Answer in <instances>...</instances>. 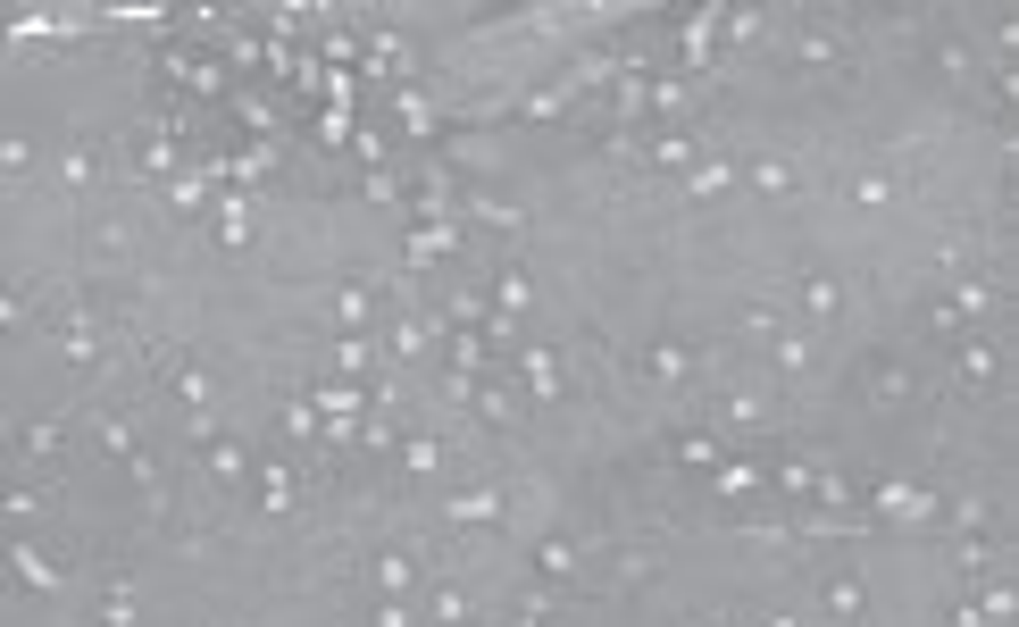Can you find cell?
<instances>
[{
  "mask_svg": "<svg viewBox=\"0 0 1019 627\" xmlns=\"http://www.w3.org/2000/svg\"><path fill=\"white\" fill-rule=\"evenodd\" d=\"M243 469H251V452L234 444V435H209V477H218V485H243Z\"/></svg>",
  "mask_w": 1019,
  "mask_h": 627,
  "instance_id": "obj_2",
  "label": "cell"
},
{
  "mask_svg": "<svg viewBox=\"0 0 1019 627\" xmlns=\"http://www.w3.org/2000/svg\"><path fill=\"white\" fill-rule=\"evenodd\" d=\"M101 627H134V586H117V594L101 602Z\"/></svg>",
  "mask_w": 1019,
  "mask_h": 627,
  "instance_id": "obj_11",
  "label": "cell"
},
{
  "mask_svg": "<svg viewBox=\"0 0 1019 627\" xmlns=\"http://www.w3.org/2000/svg\"><path fill=\"white\" fill-rule=\"evenodd\" d=\"M652 168H694V143H685V134H660V143H652Z\"/></svg>",
  "mask_w": 1019,
  "mask_h": 627,
  "instance_id": "obj_8",
  "label": "cell"
},
{
  "mask_svg": "<svg viewBox=\"0 0 1019 627\" xmlns=\"http://www.w3.org/2000/svg\"><path fill=\"white\" fill-rule=\"evenodd\" d=\"M9 561H17V577H26V586H59V561H51L42 544H17Z\"/></svg>",
  "mask_w": 1019,
  "mask_h": 627,
  "instance_id": "obj_5",
  "label": "cell"
},
{
  "mask_svg": "<svg viewBox=\"0 0 1019 627\" xmlns=\"http://www.w3.org/2000/svg\"><path fill=\"white\" fill-rule=\"evenodd\" d=\"M802 310H811V318H836L844 310V285H836V276H811V285H802Z\"/></svg>",
  "mask_w": 1019,
  "mask_h": 627,
  "instance_id": "obj_6",
  "label": "cell"
},
{
  "mask_svg": "<svg viewBox=\"0 0 1019 627\" xmlns=\"http://www.w3.org/2000/svg\"><path fill=\"white\" fill-rule=\"evenodd\" d=\"M752 184H761V193H786L794 168H786V159H761V168H752Z\"/></svg>",
  "mask_w": 1019,
  "mask_h": 627,
  "instance_id": "obj_12",
  "label": "cell"
},
{
  "mask_svg": "<svg viewBox=\"0 0 1019 627\" xmlns=\"http://www.w3.org/2000/svg\"><path fill=\"white\" fill-rule=\"evenodd\" d=\"M827 611L852 619V611H861V586H852V577H836V586H827Z\"/></svg>",
  "mask_w": 1019,
  "mask_h": 627,
  "instance_id": "obj_13",
  "label": "cell"
},
{
  "mask_svg": "<svg viewBox=\"0 0 1019 627\" xmlns=\"http://www.w3.org/2000/svg\"><path fill=\"white\" fill-rule=\"evenodd\" d=\"M543 577H577V552H568V544H543Z\"/></svg>",
  "mask_w": 1019,
  "mask_h": 627,
  "instance_id": "obj_14",
  "label": "cell"
},
{
  "mask_svg": "<svg viewBox=\"0 0 1019 627\" xmlns=\"http://www.w3.org/2000/svg\"><path fill=\"white\" fill-rule=\"evenodd\" d=\"M293 494H301L293 469H268V494H259V502H268V510H293Z\"/></svg>",
  "mask_w": 1019,
  "mask_h": 627,
  "instance_id": "obj_9",
  "label": "cell"
},
{
  "mask_svg": "<svg viewBox=\"0 0 1019 627\" xmlns=\"http://www.w3.org/2000/svg\"><path fill=\"white\" fill-rule=\"evenodd\" d=\"M861 385H869V402H878V410H903V402H911V368H903V360H878Z\"/></svg>",
  "mask_w": 1019,
  "mask_h": 627,
  "instance_id": "obj_1",
  "label": "cell"
},
{
  "mask_svg": "<svg viewBox=\"0 0 1019 627\" xmlns=\"http://www.w3.org/2000/svg\"><path fill=\"white\" fill-rule=\"evenodd\" d=\"M878 510H894V519H903V510H928V494H919V485H903V477H886V485H878Z\"/></svg>",
  "mask_w": 1019,
  "mask_h": 627,
  "instance_id": "obj_7",
  "label": "cell"
},
{
  "mask_svg": "<svg viewBox=\"0 0 1019 627\" xmlns=\"http://www.w3.org/2000/svg\"><path fill=\"white\" fill-rule=\"evenodd\" d=\"M435 619H443V627H468V594L443 586V594H435Z\"/></svg>",
  "mask_w": 1019,
  "mask_h": 627,
  "instance_id": "obj_10",
  "label": "cell"
},
{
  "mask_svg": "<svg viewBox=\"0 0 1019 627\" xmlns=\"http://www.w3.org/2000/svg\"><path fill=\"white\" fill-rule=\"evenodd\" d=\"M644 368H652L660 385H677V377H694V352H685V343H652V352H644Z\"/></svg>",
  "mask_w": 1019,
  "mask_h": 627,
  "instance_id": "obj_4",
  "label": "cell"
},
{
  "mask_svg": "<svg viewBox=\"0 0 1019 627\" xmlns=\"http://www.w3.org/2000/svg\"><path fill=\"white\" fill-rule=\"evenodd\" d=\"M961 385H994V377H1003V352H994V343H961Z\"/></svg>",
  "mask_w": 1019,
  "mask_h": 627,
  "instance_id": "obj_3",
  "label": "cell"
}]
</instances>
